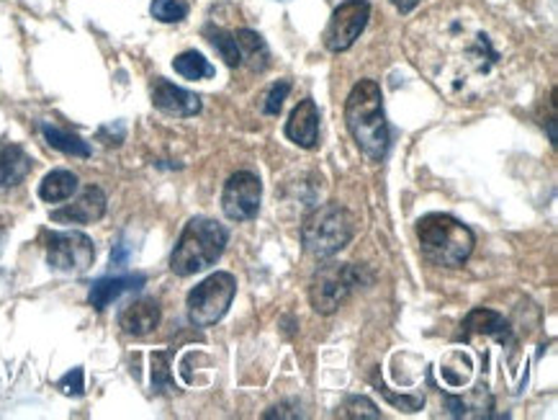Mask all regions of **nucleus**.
Wrapping results in <instances>:
<instances>
[{
  "instance_id": "obj_1",
  "label": "nucleus",
  "mask_w": 558,
  "mask_h": 420,
  "mask_svg": "<svg viewBox=\"0 0 558 420\" xmlns=\"http://www.w3.org/2000/svg\"><path fill=\"white\" fill-rule=\"evenodd\" d=\"M427 19H433L435 32H422L417 62L438 83L446 81L453 91H466L469 85L489 81L502 65L505 55L484 16L471 11H446L440 16L430 13Z\"/></svg>"
},
{
  "instance_id": "obj_2",
  "label": "nucleus",
  "mask_w": 558,
  "mask_h": 420,
  "mask_svg": "<svg viewBox=\"0 0 558 420\" xmlns=\"http://www.w3.org/2000/svg\"><path fill=\"white\" fill-rule=\"evenodd\" d=\"M345 124L357 147L371 160H384L389 153V124L384 113V94L376 81H361L345 101Z\"/></svg>"
},
{
  "instance_id": "obj_3",
  "label": "nucleus",
  "mask_w": 558,
  "mask_h": 420,
  "mask_svg": "<svg viewBox=\"0 0 558 420\" xmlns=\"http://www.w3.org/2000/svg\"><path fill=\"white\" fill-rule=\"evenodd\" d=\"M422 255L435 266L458 268L474 253L476 238L466 225L450 215H427L417 223Z\"/></svg>"
},
{
  "instance_id": "obj_4",
  "label": "nucleus",
  "mask_w": 558,
  "mask_h": 420,
  "mask_svg": "<svg viewBox=\"0 0 558 420\" xmlns=\"http://www.w3.org/2000/svg\"><path fill=\"white\" fill-rule=\"evenodd\" d=\"M229 243V232L225 225L214 219L196 217L185 225L181 240L175 243V251L170 255V272L175 276H193L204 268L214 266L225 253Z\"/></svg>"
},
{
  "instance_id": "obj_5",
  "label": "nucleus",
  "mask_w": 558,
  "mask_h": 420,
  "mask_svg": "<svg viewBox=\"0 0 558 420\" xmlns=\"http://www.w3.org/2000/svg\"><path fill=\"white\" fill-rule=\"evenodd\" d=\"M355 235V219L345 206L322 204L304 219L302 243L314 259H332L342 248L350 245Z\"/></svg>"
},
{
  "instance_id": "obj_6",
  "label": "nucleus",
  "mask_w": 558,
  "mask_h": 420,
  "mask_svg": "<svg viewBox=\"0 0 558 420\" xmlns=\"http://www.w3.org/2000/svg\"><path fill=\"white\" fill-rule=\"evenodd\" d=\"M366 268L355 263H325L312 276L310 302L319 315H332L340 304L363 284Z\"/></svg>"
},
{
  "instance_id": "obj_7",
  "label": "nucleus",
  "mask_w": 558,
  "mask_h": 420,
  "mask_svg": "<svg viewBox=\"0 0 558 420\" xmlns=\"http://www.w3.org/2000/svg\"><path fill=\"white\" fill-rule=\"evenodd\" d=\"M238 295V279L227 272L211 274L198 287L189 291V320L196 327H211L217 325L227 310L232 308V299Z\"/></svg>"
},
{
  "instance_id": "obj_8",
  "label": "nucleus",
  "mask_w": 558,
  "mask_h": 420,
  "mask_svg": "<svg viewBox=\"0 0 558 420\" xmlns=\"http://www.w3.org/2000/svg\"><path fill=\"white\" fill-rule=\"evenodd\" d=\"M47 263L60 274H85L96 261V248L85 232L64 230L45 235Z\"/></svg>"
},
{
  "instance_id": "obj_9",
  "label": "nucleus",
  "mask_w": 558,
  "mask_h": 420,
  "mask_svg": "<svg viewBox=\"0 0 558 420\" xmlns=\"http://www.w3.org/2000/svg\"><path fill=\"white\" fill-rule=\"evenodd\" d=\"M368 0H345V3L335 9L330 24L325 28V37H322L325 39V47L330 52H348L363 34V28L368 26Z\"/></svg>"
},
{
  "instance_id": "obj_10",
  "label": "nucleus",
  "mask_w": 558,
  "mask_h": 420,
  "mask_svg": "<svg viewBox=\"0 0 558 420\" xmlns=\"http://www.w3.org/2000/svg\"><path fill=\"white\" fill-rule=\"evenodd\" d=\"M263 187L260 178L250 170H240V173L229 176L225 183V194H221V209L232 223H247V219L257 217L260 212Z\"/></svg>"
},
{
  "instance_id": "obj_11",
  "label": "nucleus",
  "mask_w": 558,
  "mask_h": 420,
  "mask_svg": "<svg viewBox=\"0 0 558 420\" xmlns=\"http://www.w3.org/2000/svg\"><path fill=\"white\" fill-rule=\"evenodd\" d=\"M153 104L157 111L168 113V117L189 119L202 111V98L191 91L181 88V85L166 81V77H155L153 83Z\"/></svg>"
},
{
  "instance_id": "obj_12",
  "label": "nucleus",
  "mask_w": 558,
  "mask_h": 420,
  "mask_svg": "<svg viewBox=\"0 0 558 420\" xmlns=\"http://www.w3.org/2000/svg\"><path fill=\"white\" fill-rule=\"evenodd\" d=\"M106 194L98 187H88L73 204L52 212V223L62 225H93L106 215Z\"/></svg>"
},
{
  "instance_id": "obj_13",
  "label": "nucleus",
  "mask_w": 558,
  "mask_h": 420,
  "mask_svg": "<svg viewBox=\"0 0 558 420\" xmlns=\"http://www.w3.org/2000/svg\"><path fill=\"white\" fill-rule=\"evenodd\" d=\"M286 137H289L293 145L314 149L319 142V109L312 98H304L302 104L296 106L291 113V119L286 122Z\"/></svg>"
},
{
  "instance_id": "obj_14",
  "label": "nucleus",
  "mask_w": 558,
  "mask_h": 420,
  "mask_svg": "<svg viewBox=\"0 0 558 420\" xmlns=\"http://www.w3.org/2000/svg\"><path fill=\"white\" fill-rule=\"evenodd\" d=\"M119 325L126 336L142 338L149 336L157 325H160V304L155 299H134L132 304H126L119 315Z\"/></svg>"
},
{
  "instance_id": "obj_15",
  "label": "nucleus",
  "mask_w": 558,
  "mask_h": 420,
  "mask_svg": "<svg viewBox=\"0 0 558 420\" xmlns=\"http://www.w3.org/2000/svg\"><path fill=\"white\" fill-rule=\"evenodd\" d=\"M147 284L145 274H129V276H117V279H101L90 287V304L96 310H106L111 302H117L121 295L126 291H137Z\"/></svg>"
},
{
  "instance_id": "obj_16",
  "label": "nucleus",
  "mask_w": 558,
  "mask_h": 420,
  "mask_svg": "<svg viewBox=\"0 0 558 420\" xmlns=\"http://www.w3.org/2000/svg\"><path fill=\"white\" fill-rule=\"evenodd\" d=\"M28 170H32V158L26 155V149L13 142H0V187H19Z\"/></svg>"
},
{
  "instance_id": "obj_17",
  "label": "nucleus",
  "mask_w": 558,
  "mask_h": 420,
  "mask_svg": "<svg viewBox=\"0 0 558 420\" xmlns=\"http://www.w3.org/2000/svg\"><path fill=\"white\" fill-rule=\"evenodd\" d=\"M461 336L471 338V336H497V338H510V325L507 320L499 315L495 310H471L469 317L463 320L461 325Z\"/></svg>"
},
{
  "instance_id": "obj_18",
  "label": "nucleus",
  "mask_w": 558,
  "mask_h": 420,
  "mask_svg": "<svg viewBox=\"0 0 558 420\" xmlns=\"http://www.w3.org/2000/svg\"><path fill=\"white\" fill-rule=\"evenodd\" d=\"M234 39H238L240 55H242V60L250 65V70L263 73V70L270 65V49L260 34L250 32V28H240V32L234 34Z\"/></svg>"
},
{
  "instance_id": "obj_19",
  "label": "nucleus",
  "mask_w": 558,
  "mask_h": 420,
  "mask_svg": "<svg viewBox=\"0 0 558 420\" xmlns=\"http://www.w3.org/2000/svg\"><path fill=\"white\" fill-rule=\"evenodd\" d=\"M77 191V176L73 170H52L45 176V181L39 183V199L47 204H60L68 202Z\"/></svg>"
},
{
  "instance_id": "obj_20",
  "label": "nucleus",
  "mask_w": 558,
  "mask_h": 420,
  "mask_svg": "<svg viewBox=\"0 0 558 420\" xmlns=\"http://www.w3.org/2000/svg\"><path fill=\"white\" fill-rule=\"evenodd\" d=\"M41 134L49 142V147L60 149L64 155H75V158H90V145L83 137H77L73 132H64L54 124H41Z\"/></svg>"
},
{
  "instance_id": "obj_21",
  "label": "nucleus",
  "mask_w": 558,
  "mask_h": 420,
  "mask_svg": "<svg viewBox=\"0 0 558 420\" xmlns=\"http://www.w3.org/2000/svg\"><path fill=\"white\" fill-rule=\"evenodd\" d=\"M173 68L178 75L185 77V81H204V77H214V73H217V70L211 68V62L206 60L202 52H196V49L178 55L173 60Z\"/></svg>"
},
{
  "instance_id": "obj_22",
  "label": "nucleus",
  "mask_w": 558,
  "mask_h": 420,
  "mask_svg": "<svg viewBox=\"0 0 558 420\" xmlns=\"http://www.w3.org/2000/svg\"><path fill=\"white\" fill-rule=\"evenodd\" d=\"M206 37H209L214 49H217V52L221 55V60H225L229 68L242 65V55H240V47H238V39H234V34L225 32V28H206Z\"/></svg>"
},
{
  "instance_id": "obj_23",
  "label": "nucleus",
  "mask_w": 558,
  "mask_h": 420,
  "mask_svg": "<svg viewBox=\"0 0 558 420\" xmlns=\"http://www.w3.org/2000/svg\"><path fill=\"white\" fill-rule=\"evenodd\" d=\"M149 11L162 24H178V21L189 16V5L181 3V0H153Z\"/></svg>"
},
{
  "instance_id": "obj_24",
  "label": "nucleus",
  "mask_w": 558,
  "mask_h": 420,
  "mask_svg": "<svg viewBox=\"0 0 558 420\" xmlns=\"http://www.w3.org/2000/svg\"><path fill=\"white\" fill-rule=\"evenodd\" d=\"M153 389L155 393H168V389H175L173 376H170V353H166V351L153 353Z\"/></svg>"
},
{
  "instance_id": "obj_25",
  "label": "nucleus",
  "mask_w": 558,
  "mask_h": 420,
  "mask_svg": "<svg viewBox=\"0 0 558 420\" xmlns=\"http://www.w3.org/2000/svg\"><path fill=\"white\" fill-rule=\"evenodd\" d=\"M342 418H353V420H376L381 418V410L376 408L368 397H348L345 405H342Z\"/></svg>"
},
{
  "instance_id": "obj_26",
  "label": "nucleus",
  "mask_w": 558,
  "mask_h": 420,
  "mask_svg": "<svg viewBox=\"0 0 558 420\" xmlns=\"http://www.w3.org/2000/svg\"><path fill=\"white\" fill-rule=\"evenodd\" d=\"M374 384L378 387V393H381L386 400H389L391 405H397L399 410H407V412H414V410H420L422 405H425V400H422V397H399V395H393L389 387H386V384L378 380V376H374Z\"/></svg>"
},
{
  "instance_id": "obj_27",
  "label": "nucleus",
  "mask_w": 558,
  "mask_h": 420,
  "mask_svg": "<svg viewBox=\"0 0 558 420\" xmlns=\"http://www.w3.org/2000/svg\"><path fill=\"white\" fill-rule=\"evenodd\" d=\"M57 387H60V393L62 395H70V397H81L83 393H85V382H83V369L81 367H75L73 372H68L60 380V384H57Z\"/></svg>"
},
{
  "instance_id": "obj_28",
  "label": "nucleus",
  "mask_w": 558,
  "mask_h": 420,
  "mask_svg": "<svg viewBox=\"0 0 558 420\" xmlns=\"http://www.w3.org/2000/svg\"><path fill=\"white\" fill-rule=\"evenodd\" d=\"M289 91H291V83L289 81L276 83L274 88H270V94L266 98V106H263V111L270 113V117H276V113L283 109V101H286V96H289Z\"/></svg>"
},
{
  "instance_id": "obj_29",
  "label": "nucleus",
  "mask_w": 558,
  "mask_h": 420,
  "mask_svg": "<svg viewBox=\"0 0 558 420\" xmlns=\"http://www.w3.org/2000/svg\"><path fill=\"white\" fill-rule=\"evenodd\" d=\"M391 3H393V9H397L399 13H404V16H407V13H412L414 9H417L420 0H391Z\"/></svg>"
}]
</instances>
